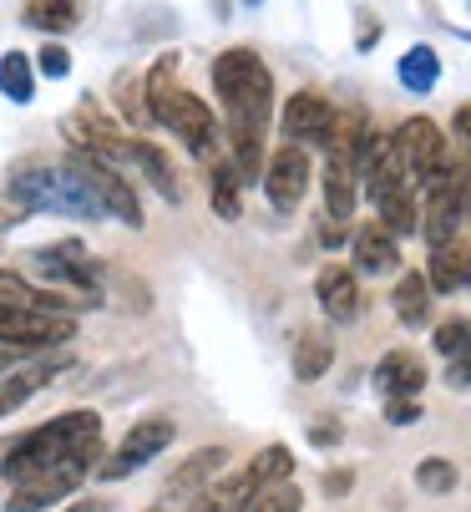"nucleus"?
<instances>
[{"instance_id":"f257e3e1","label":"nucleus","mask_w":471,"mask_h":512,"mask_svg":"<svg viewBox=\"0 0 471 512\" xmlns=\"http://www.w3.org/2000/svg\"><path fill=\"white\" fill-rule=\"evenodd\" d=\"M97 442H102V416L97 411H61V416L41 421L36 431L16 436V442L0 452V477L16 487V482H26V477H36V472H46V467H56L76 452H87Z\"/></svg>"},{"instance_id":"f03ea898","label":"nucleus","mask_w":471,"mask_h":512,"mask_svg":"<svg viewBox=\"0 0 471 512\" xmlns=\"http://www.w3.org/2000/svg\"><path fill=\"white\" fill-rule=\"evenodd\" d=\"M213 92L228 112V132H264L274 117V77L259 51L233 46L213 61Z\"/></svg>"},{"instance_id":"7ed1b4c3","label":"nucleus","mask_w":471,"mask_h":512,"mask_svg":"<svg viewBox=\"0 0 471 512\" xmlns=\"http://www.w3.org/2000/svg\"><path fill=\"white\" fill-rule=\"evenodd\" d=\"M178 77V56H157V66L147 71V117L157 127H168L173 137H183V148L208 158L213 153V137H218V122H213V107L183 87H173Z\"/></svg>"},{"instance_id":"20e7f679","label":"nucleus","mask_w":471,"mask_h":512,"mask_svg":"<svg viewBox=\"0 0 471 512\" xmlns=\"http://www.w3.org/2000/svg\"><path fill=\"white\" fill-rule=\"evenodd\" d=\"M97 462H102V442L87 447V452H76V457H66V462H56V467H46V472H36V477H26V482H16L6 512H46V507L66 502L76 487H82V477L97 472Z\"/></svg>"},{"instance_id":"39448f33","label":"nucleus","mask_w":471,"mask_h":512,"mask_svg":"<svg viewBox=\"0 0 471 512\" xmlns=\"http://www.w3.org/2000/svg\"><path fill=\"white\" fill-rule=\"evenodd\" d=\"M66 340H76V315L0 305V345H16V350L36 355V350H56V345H66Z\"/></svg>"},{"instance_id":"423d86ee","label":"nucleus","mask_w":471,"mask_h":512,"mask_svg":"<svg viewBox=\"0 0 471 512\" xmlns=\"http://www.w3.org/2000/svg\"><path fill=\"white\" fill-rule=\"evenodd\" d=\"M173 421L168 416H147V421H137L122 442H117V452H107V462H97V477L102 482H117V477H132V472H142L147 462H157V452H168V442H173Z\"/></svg>"},{"instance_id":"0eeeda50","label":"nucleus","mask_w":471,"mask_h":512,"mask_svg":"<svg viewBox=\"0 0 471 512\" xmlns=\"http://www.w3.org/2000/svg\"><path fill=\"white\" fill-rule=\"evenodd\" d=\"M264 198H269V208H279V213H294L299 208V198H304V188H309V153L299 148V142H284L279 153H269V163H264Z\"/></svg>"},{"instance_id":"6e6552de","label":"nucleus","mask_w":471,"mask_h":512,"mask_svg":"<svg viewBox=\"0 0 471 512\" xmlns=\"http://www.w3.org/2000/svg\"><path fill=\"white\" fill-rule=\"evenodd\" d=\"M390 142H396V153H401L411 183H416L421 173H431V168L446 163V137H441V127H436L431 117H406L396 132H390Z\"/></svg>"},{"instance_id":"1a4fd4ad","label":"nucleus","mask_w":471,"mask_h":512,"mask_svg":"<svg viewBox=\"0 0 471 512\" xmlns=\"http://www.w3.org/2000/svg\"><path fill=\"white\" fill-rule=\"evenodd\" d=\"M71 163L82 168V178L92 183V193H97V203L107 208V218H122L127 229H142V203H137V193L127 188V178H117L112 163H97V158H82V153H71Z\"/></svg>"},{"instance_id":"9d476101","label":"nucleus","mask_w":471,"mask_h":512,"mask_svg":"<svg viewBox=\"0 0 471 512\" xmlns=\"http://www.w3.org/2000/svg\"><path fill=\"white\" fill-rule=\"evenodd\" d=\"M314 300H320V310H325L335 325L360 320V279H355V269H345V264H325L320 279H314Z\"/></svg>"},{"instance_id":"9b49d317","label":"nucleus","mask_w":471,"mask_h":512,"mask_svg":"<svg viewBox=\"0 0 471 512\" xmlns=\"http://www.w3.org/2000/svg\"><path fill=\"white\" fill-rule=\"evenodd\" d=\"M330 122H335V107H330L320 92H294V97L284 102V112H279V127H284V137H294V142H325Z\"/></svg>"},{"instance_id":"f8f14e48","label":"nucleus","mask_w":471,"mask_h":512,"mask_svg":"<svg viewBox=\"0 0 471 512\" xmlns=\"http://www.w3.org/2000/svg\"><path fill=\"white\" fill-rule=\"evenodd\" d=\"M461 218H466V203H461V188H441V193H426V208H421V234L431 249L441 244H456V229H461Z\"/></svg>"},{"instance_id":"ddd939ff","label":"nucleus","mask_w":471,"mask_h":512,"mask_svg":"<svg viewBox=\"0 0 471 512\" xmlns=\"http://www.w3.org/2000/svg\"><path fill=\"white\" fill-rule=\"evenodd\" d=\"M0 305H16V310H51V315H76V300L56 295V289L31 284L16 269H0Z\"/></svg>"},{"instance_id":"4468645a","label":"nucleus","mask_w":471,"mask_h":512,"mask_svg":"<svg viewBox=\"0 0 471 512\" xmlns=\"http://www.w3.org/2000/svg\"><path fill=\"white\" fill-rule=\"evenodd\" d=\"M375 386H380V396H421V386H426L421 355H416V350H390V355H380Z\"/></svg>"},{"instance_id":"2eb2a0df","label":"nucleus","mask_w":471,"mask_h":512,"mask_svg":"<svg viewBox=\"0 0 471 512\" xmlns=\"http://www.w3.org/2000/svg\"><path fill=\"white\" fill-rule=\"evenodd\" d=\"M223 462H228V452H223V447H203V452H193V457L168 477V497H173V502H183V497L193 502V497H198V487H203V482H213V477L223 472Z\"/></svg>"},{"instance_id":"dca6fc26","label":"nucleus","mask_w":471,"mask_h":512,"mask_svg":"<svg viewBox=\"0 0 471 512\" xmlns=\"http://www.w3.org/2000/svg\"><path fill=\"white\" fill-rule=\"evenodd\" d=\"M350 254H355V269H360V274H390V269L401 264V249H396V239H390L380 224L360 229V234L350 239Z\"/></svg>"},{"instance_id":"f3484780","label":"nucleus","mask_w":471,"mask_h":512,"mask_svg":"<svg viewBox=\"0 0 471 512\" xmlns=\"http://www.w3.org/2000/svg\"><path fill=\"white\" fill-rule=\"evenodd\" d=\"M127 163H137L142 173H147V183L163 193L168 203H178L183 198V188H178V173H173V163H168V153L157 148V142H147V137H132V153H127Z\"/></svg>"},{"instance_id":"a211bd4d","label":"nucleus","mask_w":471,"mask_h":512,"mask_svg":"<svg viewBox=\"0 0 471 512\" xmlns=\"http://www.w3.org/2000/svg\"><path fill=\"white\" fill-rule=\"evenodd\" d=\"M56 371H61V365H26V371H6V376H0V421L16 416Z\"/></svg>"},{"instance_id":"6ab92c4d","label":"nucleus","mask_w":471,"mask_h":512,"mask_svg":"<svg viewBox=\"0 0 471 512\" xmlns=\"http://www.w3.org/2000/svg\"><path fill=\"white\" fill-rule=\"evenodd\" d=\"M390 305H396V320H401L406 330H421V325L431 320V284H426V274H401Z\"/></svg>"},{"instance_id":"aec40b11","label":"nucleus","mask_w":471,"mask_h":512,"mask_svg":"<svg viewBox=\"0 0 471 512\" xmlns=\"http://www.w3.org/2000/svg\"><path fill=\"white\" fill-rule=\"evenodd\" d=\"M365 137H370L365 112H360V107H340L335 122H330V132H325V148H330V158L355 163V153H360V142H365Z\"/></svg>"},{"instance_id":"412c9836","label":"nucleus","mask_w":471,"mask_h":512,"mask_svg":"<svg viewBox=\"0 0 471 512\" xmlns=\"http://www.w3.org/2000/svg\"><path fill=\"white\" fill-rule=\"evenodd\" d=\"M335 365V340H325L320 330H304L294 340V381H320Z\"/></svg>"},{"instance_id":"4be33fe9","label":"nucleus","mask_w":471,"mask_h":512,"mask_svg":"<svg viewBox=\"0 0 471 512\" xmlns=\"http://www.w3.org/2000/svg\"><path fill=\"white\" fill-rule=\"evenodd\" d=\"M21 21L31 31H46V36H66L76 31V21H82V11H76V0H26Z\"/></svg>"},{"instance_id":"5701e85b","label":"nucleus","mask_w":471,"mask_h":512,"mask_svg":"<svg viewBox=\"0 0 471 512\" xmlns=\"http://www.w3.org/2000/svg\"><path fill=\"white\" fill-rule=\"evenodd\" d=\"M0 97L16 102V107H26L36 97V61L26 51H6V56H0Z\"/></svg>"},{"instance_id":"b1692460","label":"nucleus","mask_w":471,"mask_h":512,"mask_svg":"<svg viewBox=\"0 0 471 512\" xmlns=\"http://www.w3.org/2000/svg\"><path fill=\"white\" fill-rule=\"evenodd\" d=\"M355 163H345V158H330L325 163V203H330V218L335 224H345V218L355 213Z\"/></svg>"},{"instance_id":"393cba45","label":"nucleus","mask_w":471,"mask_h":512,"mask_svg":"<svg viewBox=\"0 0 471 512\" xmlns=\"http://www.w3.org/2000/svg\"><path fill=\"white\" fill-rule=\"evenodd\" d=\"M396 77H401V87L406 92H431L436 82H441V56L431 51V46H411L406 56H401V66H396Z\"/></svg>"},{"instance_id":"a878e982","label":"nucleus","mask_w":471,"mask_h":512,"mask_svg":"<svg viewBox=\"0 0 471 512\" xmlns=\"http://www.w3.org/2000/svg\"><path fill=\"white\" fill-rule=\"evenodd\" d=\"M375 208H380V229H385L390 239H406V234H416V229H421V208H416V193H411V188L380 198Z\"/></svg>"},{"instance_id":"bb28decb","label":"nucleus","mask_w":471,"mask_h":512,"mask_svg":"<svg viewBox=\"0 0 471 512\" xmlns=\"http://www.w3.org/2000/svg\"><path fill=\"white\" fill-rule=\"evenodd\" d=\"M208 198H213V213L228 218V224L244 213V183H239V173H233V163H218V168H213V178H208Z\"/></svg>"},{"instance_id":"cd10ccee","label":"nucleus","mask_w":471,"mask_h":512,"mask_svg":"<svg viewBox=\"0 0 471 512\" xmlns=\"http://www.w3.org/2000/svg\"><path fill=\"white\" fill-rule=\"evenodd\" d=\"M233 137V173L239 183H259L264 178V132H228Z\"/></svg>"},{"instance_id":"c85d7f7f","label":"nucleus","mask_w":471,"mask_h":512,"mask_svg":"<svg viewBox=\"0 0 471 512\" xmlns=\"http://www.w3.org/2000/svg\"><path fill=\"white\" fill-rule=\"evenodd\" d=\"M461 264H466V249H456V244H441V249H431L426 284H431V289H441V295H451V289H461Z\"/></svg>"},{"instance_id":"c756f323","label":"nucleus","mask_w":471,"mask_h":512,"mask_svg":"<svg viewBox=\"0 0 471 512\" xmlns=\"http://www.w3.org/2000/svg\"><path fill=\"white\" fill-rule=\"evenodd\" d=\"M289 472H294V452H289V447H264V452L249 462V477H254L259 487H279V482H289Z\"/></svg>"},{"instance_id":"7c9ffc66","label":"nucleus","mask_w":471,"mask_h":512,"mask_svg":"<svg viewBox=\"0 0 471 512\" xmlns=\"http://www.w3.org/2000/svg\"><path fill=\"white\" fill-rule=\"evenodd\" d=\"M416 487L431 492V497L456 492V462H446V457H426V462L416 467Z\"/></svg>"},{"instance_id":"2f4dec72","label":"nucleus","mask_w":471,"mask_h":512,"mask_svg":"<svg viewBox=\"0 0 471 512\" xmlns=\"http://www.w3.org/2000/svg\"><path fill=\"white\" fill-rule=\"evenodd\" d=\"M299 502H304L299 487H294V482H279V487H264L244 512H299Z\"/></svg>"},{"instance_id":"473e14b6","label":"nucleus","mask_w":471,"mask_h":512,"mask_svg":"<svg viewBox=\"0 0 471 512\" xmlns=\"http://www.w3.org/2000/svg\"><path fill=\"white\" fill-rule=\"evenodd\" d=\"M471 340V320H441L436 325V335H431V345H436V355H461V345Z\"/></svg>"},{"instance_id":"72a5a7b5","label":"nucleus","mask_w":471,"mask_h":512,"mask_svg":"<svg viewBox=\"0 0 471 512\" xmlns=\"http://www.w3.org/2000/svg\"><path fill=\"white\" fill-rule=\"evenodd\" d=\"M385 421L390 426H416L421 421V396H385Z\"/></svg>"},{"instance_id":"f704fd0d","label":"nucleus","mask_w":471,"mask_h":512,"mask_svg":"<svg viewBox=\"0 0 471 512\" xmlns=\"http://www.w3.org/2000/svg\"><path fill=\"white\" fill-rule=\"evenodd\" d=\"M36 71H41V77H66V71H71V51H66L61 41L41 46V51H36Z\"/></svg>"},{"instance_id":"c9c22d12","label":"nucleus","mask_w":471,"mask_h":512,"mask_svg":"<svg viewBox=\"0 0 471 512\" xmlns=\"http://www.w3.org/2000/svg\"><path fill=\"white\" fill-rule=\"evenodd\" d=\"M26 218H31V208H26L11 188H0V234L16 229V224H26Z\"/></svg>"},{"instance_id":"e433bc0d","label":"nucleus","mask_w":471,"mask_h":512,"mask_svg":"<svg viewBox=\"0 0 471 512\" xmlns=\"http://www.w3.org/2000/svg\"><path fill=\"white\" fill-rule=\"evenodd\" d=\"M446 381H451V386H461V391H471V340L461 345V355H451V365H446Z\"/></svg>"},{"instance_id":"4c0bfd02","label":"nucleus","mask_w":471,"mask_h":512,"mask_svg":"<svg viewBox=\"0 0 471 512\" xmlns=\"http://www.w3.org/2000/svg\"><path fill=\"white\" fill-rule=\"evenodd\" d=\"M340 436H345V426H340V421H330V416L309 426V442H314V447H340Z\"/></svg>"},{"instance_id":"58836bf2","label":"nucleus","mask_w":471,"mask_h":512,"mask_svg":"<svg viewBox=\"0 0 471 512\" xmlns=\"http://www.w3.org/2000/svg\"><path fill=\"white\" fill-rule=\"evenodd\" d=\"M451 132L466 142V148H471V102L466 107H456V117H451Z\"/></svg>"},{"instance_id":"ea45409f","label":"nucleus","mask_w":471,"mask_h":512,"mask_svg":"<svg viewBox=\"0 0 471 512\" xmlns=\"http://www.w3.org/2000/svg\"><path fill=\"white\" fill-rule=\"evenodd\" d=\"M350 482H355L350 472H330V477H325V492H330V497H345V492H350Z\"/></svg>"},{"instance_id":"a19ab883","label":"nucleus","mask_w":471,"mask_h":512,"mask_svg":"<svg viewBox=\"0 0 471 512\" xmlns=\"http://www.w3.org/2000/svg\"><path fill=\"white\" fill-rule=\"evenodd\" d=\"M26 350H16V345H0V376H6V371H16V360H21Z\"/></svg>"},{"instance_id":"79ce46f5","label":"nucleus","mask_w":471,"mask_h":512,"mask_svg":"<svg viewBox=\"0 0 471 512\" xmlns=\"http://www.w3.org/2000/svg\"><path fill=\"white\" fill-rule=\"evenodd\" d=\"M66 512H107V507H102V502H97V497H76V502H71V507H66Z\"/></svg>"},{"instance_id":"37998d69","label":"nucleus","mask_w":471,"mask_h":512,"mask_svg":"<svg viewBox=\"0 0 471 512\" xmlns=\"http://www.w3.org/2000/svg\"><path fill=\"white\" fill-rule=\"evenodd\" d=\"M370 41H380V26H375V21L360 26V46H370Z\"/></svg>"},{"instance_id":"c03bdc74","label":"nucleus","mask_w":471,"mask_h":512,"mask_svg":"<svg viewBox=\"0 0 471 512\" xmlns=\"http://www.w3.org/2000/svg\"><path fill=\"white\" fill-rule=\"evenodd\" d=\"M320 239H325V244H340V239H345V229H340V224H325V229H320Z\"/></svg>"},{"instance_id":"a18cd8bd","label":"nucleus","mask_w":471,"mask_h":512,"mask_svg":"<svg viewBox=\"0 0 471 512\" xmlns=\"http://www.w3.org/2000/svg\"><path fill=\"white\" fill-rule=\"evenodd\" d=\"M461 284H471V249H466V264H461Z\"/></svg>"},{"instance_id":"49530a36","label":"nucleus","mask_w":471,"mask_h":512,"mask_svg":"<svg viewBox=\"0 0 471 512\" xmlns=\"http://www.w3.org/2000/svg\"><path fill=\"white\" fill-rule=\"evenodd\" d=\"M244 6H259V0H244Z\"/></svg>"}]
</instances>
